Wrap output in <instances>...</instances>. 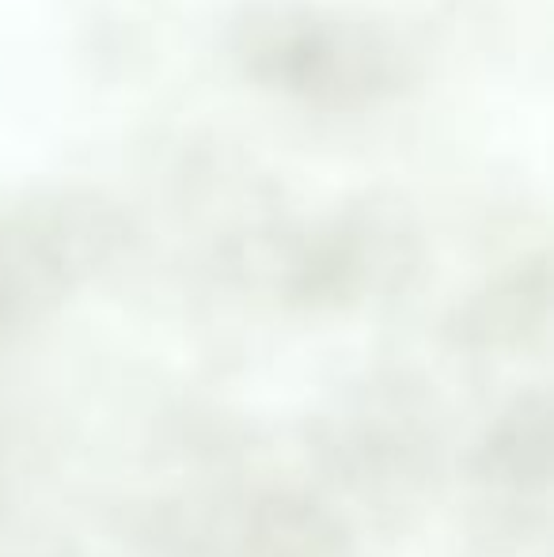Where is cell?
<instances>
[{
  "mask_svg": "<svg viewBox=\"0 0 554 557\" xmlns=\"http://www.w3.org/2000/svg\"><path fill=\"white\" fill-rule=\"evenodd\" d=\"M232 50L247 76L319 107L377 103L407 76V53L384 23L308 0L247 4Z\"/></svg>",
  "mask_w": 554,
  "mask_h": 557,
  "instance_id": "1",
  "label": "cell"
}]
</instances>
